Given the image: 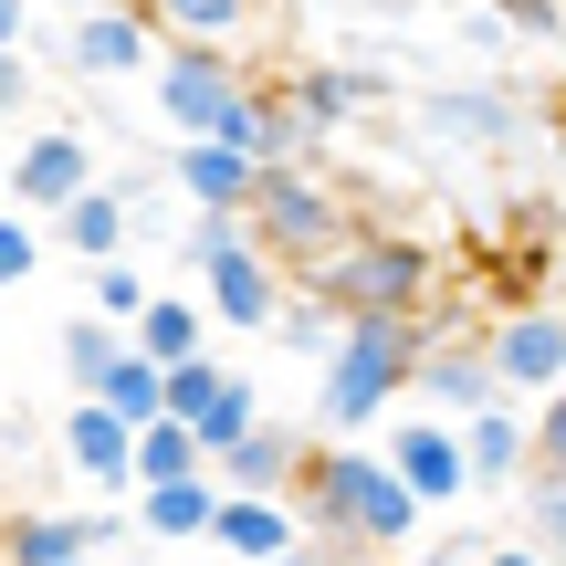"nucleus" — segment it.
Segmentation results:
<instances>
[{"label": "nucleus", "mask_w": 566, "mask_h": 566, "mask_svg": "<svg viewBox=\"0 0 566 566\" xmlns=\"http://www.w3.org/2000/svg\"><path fill=\"white\" fill-rule=\"evenodd\" d=\"M126 346H137V357H158V367L210 357V304H200V294H147V315L126 325Z\"/></svg>", "instance_id": "21"}, {"label": "nucleus", "mask_w": 566, "mask_h": 566, "mask_svg": "<svg viewBox=\"0 0 566 566\" xmlns=\"http://www.w3.org/2000/svg\"><path fill=\"white\" fill-rule=\"evenodd\" d=\"M0 566H11V535H0Z\"/></svg>", "instance_id": "38"}, {"label": "nucleus", "mask_w": 566, "mask_h": 566, "mask_svg": "<svg viewBox=\"0 0 566 566\" xmlns=\"http://www.w3.org/2000/svg\"><path fill=\"white\" fill-rule=\"evenodd\" d=\"M168 420L200 441V462H221L231 441H252V430L273 420L263 409V388L242 378V367H221V357H189V367H168Z\"/></svg>", "instance_id": "5"}, {"label": "nucleus", "mask_w": 566, "mask_h": 566, "mask_svg": "<svg viewBox=\"0 0 566 566\" xmlns=\"http://www.w3.org/2000/svg\"><path fill=\"white\" fill-rule=\"evenodd\" d=\"M105 409H116L126 430H147V420H168V367L158 357H137V346H126L116 367H105V388H95Z\"/></svg>", "instance_id": "25"}, {"label": "nucleus", "mask_w": 566, "mask_h": 566, "mask_svg": "<svg viewBox=\"0 0 566 566\" xmlns=\"http://www.w3.org/2000/svg\"><path fill=\"white\" fill-rule=\"evenodd\" d=\"M409 388H420V399H430V420H451V430H462V420H483V409L504 399L493 357H483V346H451V336H430V346H420V378H409Z\"/></svg>", "instance_id": "12"}, {"label": "nucleus", "mask_w": 566, "mask_h": 566, "mask_svg": "<svg viewBox=\"0 0 566 566\" xmlns=\"http://www.w3.org/2000/svg\"><path fill=\"white\" fill-rule=\"evenodd\" d=\"M304 451H315V441H304L294 420H263L252 441H231L221 462H210V483H221V493H294Z\"/></svg>", "instance_id": "17"}, {"label": "nucleus", "mask_w": 566, "mask_h": 566, "mask_svg": "<svg viewBox=\"0 0 566 566\" xmlns=\"http://www.w3.org/2000/svg\"><path fill=\"white\" fill-rule=\"evenodd\" d=\"M32 273H42V231L32 221H0V294H21Z\"/></svg>", "instance_id": "32"}, {"label": "nucleus", "mask_w": 566, "mask_h": 566, "mask_svg": "<svg viewBox=\"0 0 566 566\" xmlns=\"http://www.w3.org/2000/svg\"><path fill=\"white\" fill-rule=\"evenodd\" d=\"M483 357H493V378H504V399H556L566 388V304H514V315H493V336H483Z\"/></svg>", "instance_id": "7"}, {"label": "nucleus", "mask_w": 566, "mask_h": 566, "mask_svg": "<svg viewBox=\"0 0 566 566\" xmlns=\"http://www.w3.org/2000/svg\"><path fill=\"white\" fill-rule=\"evenodd\" d=\"M53 357H63V378H74L84 399H95V388H105V367L126 357V325H105V315H74V325L53 336Z\"/></svg>", "instance_id": "26"}, {"label": "nucleus", "mask_w": 566, "mask_h": 566, "mask_svg": "<svg viewBox=\"0 0 566 566\" xmlns=\"http://www.w3.org/2000/svg\"><path fill=\"white\" fill-rule=\"evenodd\" d=\"M304 294L336 304V315H430L441 252L409 242V231H388V221H357L325 263H304Z\"/></svg>", "instance_id": "2"}, {"label": "nucleus", "mask_w": 566, "mask_h": 566, "mask_svg": "<svg viewBox=\"0 0 566 566\" xmlns=\"http://www.w3.org/2000/svg\"><path fill=\"white\" fill-rule=\"evenodd\" d=\"M21 21H32V0H0V53H21Z\"/></svg>", "instance_id": "35"}, {"label": "nucleus", "mask_w": 566, "mask_h": 566, "mask_svg": "<svg viewBox=\"0 0 566 566\" xmlns=\"http://www.w3.org/2000/svg\"><path fill=\"white\" fill-rule=\"evenodd\" d=\"M63 242L84 252V263H126V231H137V179H95L74 210H53Z\"/></svg>", "instance_id": "20"}, {"label": "nucleus", "mask_w": 566, "mask_h": 566, "mask_svg": "<svg viewBox=\"0 0 566 566\" xmlns=\"http://www.w3.org/2000/svg\"><path fill=\"white\" fill-rule=\"evenodd\" d=\"M388 472L409 483L420 514H451L472 493V462H462V430H451V420H399V430H388Z\"/></svg>", "instance_id": "9"}, {"label": "nucleus", "mask_w": 566, "mask_h": 566, "mask_svg": "<svg viewBox=\"0 0 566 566\" xmlns=\"http://www.w3.org/2000/svg\"><path fill=\"white\" fill-rule=\"evenodd\" d=\"M525 546L566 566V483H525Z\"/></svg>", "instance_id": "30"}, {"label": "nucleus", "mask_w": 566, "mask_h": 566, "mask_svg": "<svg viewBox=\"0 0 566 566\" xmlns=\"http://www.w3.org/2000/svg\"><path fill=\"white\" fill-rule=\"evenodd\" d=\"M462 462H472V493H483V483H525V472H535V420H525V399H493L483 420H462Z\"/></svg>", "instance_id": "18"}, {"label": "nucleus", "mask_w": 566, "mask_h": 566, "mask_svg": "<svg viewBox=\"0 0 566 566\" xmlns=\"http://www.w3.org/2000/svg\"><path fill=\"white\" fill-rule=\"evenodd\" d=\"M21 95H32V53H0V116H11Z\"/></svg>", "instance_id": "34"}, {"label": "nucleus", "mask_w": 566, "mask_h": 566, "mask_svg": "<svg viewBox=\"0 0 566 566\" xmlns=\"http://www.w3.org/2000/svg\"><path fill=\"white\" fill-rule=\"evenodd\" d=\"M504 11H514V32H535V42L566 32V0H504Z\"/></svg>", "instance_id": "33"}, {"label": "nucleus", "mask_w": 566, "mask_h": 566, "mask_svg": "<svg viewBox=\"0 0 566 566\" xmlns=\"http://www.w3.org/2000/svg\"><path fill=\"white\" fill-rule=\"evenodd\" d=\"M189 472H210L200 441H189L179 420H147V430H137V493H147V483H189Z\"/></svg>", "instance_id": "27"}, {"label": "nucleus", "mask_w": 566, "mask_h": 566, "mask_svg": "<svg viewBox=\"0 0 566 566\" xmlns=\"http://www.w3.org/2000/svg\"><path fill=\"white\" fill-rule=\"evenodd\" d=\"M210 514H221V483H210V472H189V483H147V493H137V535H158V546H200Z\"/></svg>", "instance_id": "23"}, {"label": "nucleus", "mask_w": 566, "mask_h": 566, "mask_svg": "<svg viewBox=\"0 0 566 566\" xmlns=\"http://www.w3.org/2000/svg\"><path fill=\"white\" fill-rule=\"evenodd\" d=\"M378 95H388V84L367 74V63H304V74H283V105H294V126H304L315 147L336 137L346 116H367Z\"/></svg>", "instance_id": "13"}, {"label": "nucleus", "mask_w": 566, "mask_h": 566, "mask_svg": "<svg viewBox=\"0 0 566 566\" xmlns=\"http://www.w3.org/2000/svg\"><path fill=\"white\" fill-rule=\"evenodd\" d=\"M74 566H95V556H74Z\"/></svg>", "instance_id": "39"}, {"label": "nucleus", "mask_w": 566, "mask_h": 566, "mask_svg": "<svg viewBox=\"0 0 566 566\" xmlns=\"http://www.w3.org/2000/svg\"><path fill=\"white\" fill-rule=\"evenodd\" d=\"M242 95H252V74H242V53H221V42H168L158 53V116L179 126V137H221Z\"/></svg>", "instance_id": "6"}, {"label": "nucleus", "mask_w": 566, "mask_h": 566, "mask_svg": "<svg viewBox=\"0 0 566 566\" xmlns=\"http://www.w3.org/2000/svg\"><path fill=\"white\" fill-rule=\"evenodd\" d=\"M420 315H346V336H336V357H325V388H315V409H325V430H367V420H388V409L409 399V378H420Z\"/></svg>", "instance_id": "3"}, {"label": "nucleus", "mask_w": 566, "mask_h": 566, "mask_svg": "<svg viewBox=\"0 0 566 566\" xmlns=\"http://www.w3.org/2000/svg\"><path fill=\"white\" fill-rule=\"evenodd\" d=\"M546 137H556V158H566V84L546 95Z\"/></svg>", "instance_id": "37"}, {"label": "nucleus", "mask_w": 566, "mask_h": 566, "mask_svg": "<svg viewBox=\"0 0 566 566\" xmlns=\"http://www.w3.org/2000/svg\"><path fill=\"white\" fill-rule=\"evenodd\" d=\"M242 221H252V242H263L283 273H304V263H325V252L357 231V210H346L336 179H315V168H263Z\"/></svg>", "instance_id": "4"}, {"label": "nucleus", "mask_w": 566, "mask_h": 566, "mask_svg": "<svg viewBox=\"0 0 566 566\" xmlns=\"http://www.w3.org/2000/svg\"><path fill=\"white\" fill-rule=\"evenodd\" d=\"M525 420H535V472H525V483H566V388L535 399Z\"/></svg>", "instance_id": "31"}, {"label": "nucleus", "mask_w": 566, "mask_h": 566, "mask_svg": "<svg viewBox=\"0 0 566 566\" xmlns=\"http://www.w3.org/2000/svg\"><path fill=\"white\" fill-rule=\"evenodd\" d=\"M472 566H546V556H535V546H483Z\"/></svg>", "instance_id": "36"}, {"label": "nucleus", "mask_w": 566, "mask_h": 566, "mask_svg": "<svg viewBox=\"0 0 566 566\" xmlns=\"http://www.w3.org/2000/svg\"><path fill=\"white\" fill-rule=\"evenodd\" d=\"M294 525L315 535V556L325 566H357V556H409L420 546V525L430 514L409 504V483L388 472V451H357V441H336V451H304V472H294Z\"/></svg>", "instance_id": "1"}, {"label": "nucleus", "mask_w": 566, "mask_h": 566, "mask_svg": "<svg viewBox=\"0 0 566 566\" xmlns=\"http://www.w3.org/2000/svg\"><path fill=\"white\" fill-rule=\"evenodd\" d=\"M137 63H158V21L126 11V0H95V11L74 21V74L116 84V74H137Z\"/></svg>", "instance_id": "16"}, {"label": "nucleus", "mask_w": 566, "mask_h": 566, "mask_svg": "<svg viewBox=\"0 0 566 566\" xmlns=\"http://www.w3.org/2000/svg\"><path fill=\"white\" fill-rule=\"evenodd\" d=\"M84 315L137 325V315H147V273H137V263H95V294H84Z\"/></svg>", "instance_id": "29"}, {"label": "nucleus", "mask_w": 566, "mask_h": 566, "mask_svg": "<svg viewBox=\"0 0 566 566\" xmlns=\"http://www.w3.org/2000/svg\"><path fill=\"white\" fill-rule=\"evenodd\" d=\"M200 304H210V325H263L283 315V263L263 242H242V252H221V263H200Z\"/></svg>", "instance_id": "11"}, {"label": "nucleus", "mask_w": 566, "mask_h": 566, "mask_svg": "<svg viewBox=\"0 0 566 566\" xmlns=\"http://www.w3.org/2000/svg\"><path fill=\"white\" fill-rule=\"evenodd\" d=\"M168 179H179L189 210H252V179H263V168H252L242 147H221V137H179Z\"/></svg>", "instance_id": "19"}, {"label": "nucleus", "mask_w": 566, "mask_h": 566, "mask_svg": "<svg viewBox=\"0 0 566 566\" xmlns=\"http://www.w3.org/2000/svg\"><path fill=\"white\" fill-rule=\"evenodd\" d=\"M273 336L294 346V357H315V367H325V357H336V336H346V315L304 294V304H283V315H273Z\"/></svg>", "instance_id": "28"}, {"label": "nucleus", "mask_w": 566, "mask_h": 566, "mask_svg": "<svg viewBox=\"0 0 566 566\" xmlns=\"http://www.w3.org/2000/svg\"><path fill=\"white\" fill-rule=\"evenodd\" d=\"M84 189H95V137H84V126L21 137V158H11V200L21 210H74Z\"/></svg>", "instance_id": "10"}, {"label": "nucleus", "mask_w": 566, "mask_h": 566, "mask_svg": "<svg viewBox=\"0 0 566 566\" xmlns=\"http://www.w3.org/2000/svg\"><path fill=\"white\" fill-rule=\"evenodd\" d=\"M63 462H74V483H95V493H137V430H126L105 399H74V420H63Z\"/></svg>", "instance_id": "14"}, {"label": "nucleus", "mask_w": 566, "mask_h": 566, "mask_svg": "<svg viewBox=\"0 0 566 566\" xmlns=\"http://www.w3.org/2000/svg\"><path fill=\"white\" fill-rule=\"evenodd\" d=\"M0 535H11V566H74L116 535V514H11Z\"/></svg>", "instance_id": "22"}, {"label": "nucleus", "mask_w": 566, "mask_h": 566, "mask_svg": "<svg viewBox=\"0 0 566 566\" xmlns=\"http://www.w3.org/2000/svg\"><path fill=\"white\" fill-rule=\"evenodd\" d=\"M147 21H158L168 42H221V53H242L252 21H263V0H137Z\"/></svg>", "instance_id": "24"}, {"label": "nucleus", "mask_w": 566, "mask_h": 566, "mask_svg": "<svg viewBox=\"0 0 566 566\" xmlns=\"http://www.w3.org/2000/svg\"><path fill=\"white\" fill-rule=\"evenodd\" d=\"M210 546L242 556V566H283V556L304 546V525H294V504H283V493H221V514H210Z\"/></svg>", "instance_id": "15"}, {"label": "nucleus", "mask_w": 566, "mask_h": 566, "mask_svg": "<svg viewBox=\"0 0 566 566\" xmlns=\"http://www.w3.org/2000/svg\"><path fill=\"white\" fill-rule=\"evenodd\" d=\"M514 126H525L514 84H441V95H420V137L451 147V158H483V147H504Z\"/></svg>", "instance_id": "8"}]
</instances>
